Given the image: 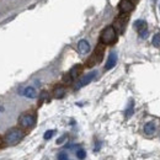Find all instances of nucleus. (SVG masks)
Masks as SVG:
<instances>
[{"instance_id": "1a4fd4ad", "label": "nucleus", "mask_w": 160, "mask_h": 160, "mask_svg": "<svg viewBox=\"0 0 160 160\" xmlns=\"http://www.w3.org/2000/svg\"><path fill=\"white\" fill-rule=\"evenodd\" d=\"M65 94H67V89H65V86H64V85L58 84V85H56V86L53 88L52 95H53V98H54V99H57V100L63 99V98L65 96Z\"/></svg>"}, {"instance_id": "f8f14e48", "label": "nucleus", "mask_w": 160, "mask_h": 160, "mask_svg": "<svg viewBox=\"0 0 160 160\" xmlns=\"http://www.w3.org/2000/svg\"><path fill=\"white\" fill-rule=\"evenodd\" d=\"M78 51L81 54H86L90 52V43L86 40H80L78 42Z\"/></svg>"}, {"instance_id": "6e6552de", "label": "nucleus", "mask_w": 160, "mask_h": 160, "mask_svg": "<svg viewBox=\"0 0 160 160\" xmlns=\"http://www.w3.org/2000/svg\"><path fill=\"white\" fill-rule=\"evenodd\" d=\"M118 9L122 14H129L134 9V2H132L131 0H121Z\"/></svg>"}, {"instance_id": "5701e85b", "label": "nucleus", "mask_w": 160, "mask_h": 160, "mask_svg": "<svg viewBox=\"0 0 160 160\" xmlns=\"http://www.w3.org/2000/svg\"><path fill=\"white\" fill-rule=\"evenodd\" d=\"M64 139H65V137H62V138H59V139L57 140V144H60V143H62Z\"/></svg>"}, {"instance_id": "7ed1b4c3", "label": "nucleus", "mask_w": 160, "mask_h": 160, "mask_svg": "<svg viewBox=\"0 0 160 160\" xmlns=\"http://www.w3.org/2000/svg\"><path fill=\"white\" fill-rule=\"evenodd\" d=\"M117 32L112 26H107L102 30L100 35V42L105 46H112L117 42Z\"/></svg>"}, {"instance_id": "4468645a", "label": "nucleus", "mask_w": 160, "mask_h": 160, "mask_svg": "<svg viewBox=\"0 0 160 160\" xmlns=\"http://www.w3.org/2000/svg\"><path fill=\"white\" fill-rule=\"evenodd\" d=\"M22 95L25 98H27V99H35V98H37V91H36V89L33 86H27L22 91Z\"/></svg>"}, {"instance_id": "412c9836", "label": "nucleus", "mask_w": 160, "mask_h": 160, "mask_svg": "<svg viewBox=\"0 0 160 160\" xmlns=\"http://www.w3.org/2000/svg\"><path fill=\"white\" fill-rule=\"evenodd\" d=\"M57 160H68V155H67V153H64V152L59 153V154L57 155Z\"/></svg>"}, {"instance_id": "f3484780", "label": "nucleus", "mask_w": 160, "mask_h": 160, "mask_svg": "<svg viewBox=\"0 0 160 160\" xmlns=\"http://www.w3.org/2000/svg\"><path fill=\"white\" fill-rule=\"evenodd\" d=\"M75 154H77V157H78L79 160H84L86 158V152H85L84 149H81V148H79V149L75 152Z\"/></svg>"}, {"instance_id": "2eb2a0df", "label": "nucleus", "mask_w": 160, "mask_h": 160, "mask_svg": "<svg viewBox=\"0 0 160 160\" xmlns=\"http://www.w3.org/2000/svg\"><path fill=\"white\" fill-rule=\"evenodd\" d=\"M133 111H134V108H133V101H131L129 105H128V107L126 108V117H127V118L131 117V116L133 115Z\"/></svg>"}, {"instance_id": "4be33fe9", "label": "nucleus", "mask_w": 160, "mask_h": 160, "mask_svg": "<svg viewBox=\"0 0 160 160\" xmlns=\"http://www.w3.org/2000/svg\"><path fill=\"white\" fill-rule=\"evenodd\" d=\"M4 144H5V142H4V138H2L1 136H0V149H1L2 147H4Z\"/></svg>"}, {"instance_id": "423d86ee", "label": "nucleus", "mask_w": 160, "mask_h": 160, "mask_svg": "<svg viewBox=\"0 0 160 160\" xmlns=\"http://www.w3.org/2000/svg\"><path fill=\"white\" fill-rule=\"evenodd\" d=\"M96 72H91V73H89V74H86V75H84L81 79L75 84V86H74V89L75 90H79V89H81L82 86H85V85H88V84H90L92 80H94V78L96 77Z\"/></svg>"}, {"instance_id": "dca6fc26", "label": "nucleus", "mask_w": 160, "mask_h": 160, "mask_svg": "<svg viewBox=\"0 0 160 160\" xmlns=\"http://www.w3.org/2000/svg\"><path fill=\"white\" fill-rule=\"evenodd\" d=\"M152 43H153V46H154V47L159 48L160 47V33H155V35L153 36V41H152Z\"/></svg>"}, {"instance_id": "6ab92c4d", "label": "nucleus", "mask_w": 160, "mask_h": 160, "mask_svg": "<svg viewBox=\"0 0 160 160\" xmlns=\"http://www.w3.org/2000/svg\"><path fill=\"white\" fill-rule=\"evenodd\" d=\"M53 134H54V131H52V129H49V131H47L46 133H44V139L46 140H48V139H51L52 137H53Z\"/></svg>"}, {"instance_id": "ddd939ff", "label": "nucleus", "mask_w": 160, "mask_h": 160, "mask_svg": "<svg viewBox=\"0 0 160 160\" xmlns=\"http://www.w3.org/2000/svg\"><path fill=\"white\" fill-rule=\"evenodd\" d=\"M82 69H84V67H82L81 64H75V65L70 69L69 74H70V77L73 78V80H75L79 78L80 75H81V73H82Z\"/></svg>"}, {"instance_id": "a211bd4d", "label": "nucleus", "mask_w": 160, "mask_h": 160, "mask_svg": "<svg viewBox=\"0 0 160 160\" xmlns=\"http://www.w3.org/2000/svg\"><path fill=\"white\" fill-rule=\"evenodd\" d=\"M63 82H64V84H67V85H70V84L73 82V78L70 77V74H69V73L64 74V77H63Z\"/></svg>"}, {"instance_id": "aec40b11", "label": "nucleus", "mask_w": 160, "mask_h": 160, "mask_svg": "<svg viewBox=\"0 0 160 160\" xmlns=\"http://www.w3.org/2000/svg\"><path fill=\"white\" fill-rule=\"evenodd\" d=\"M47 98H48V92H47V91H42V92H41V96H40V103L44 102V101H47Z\"/></svg>"}, {"instance_id": "f257e3e1", "label": "nucleus", "mask_w": 160, "mask_h": 160, "mask_svg": "<svg viewBox=\"0 0 160 160\" xmlns=\"http://www.w3.org/2000/svg\"><path fill=\"white\" fill-rule=\"evenodd\" d=\"M23 137H25L23 129L15 127V128H10V129L5 133V136H4V142H5V144H8V145H16V144H19L21 140L23 139Z\"/></svg>"}, {"instance_id": "0eeeda50", "label": "nucleus", "mask_w": 160, "mask_h": 160, "mask_svg": "<svg viewBox=\"0 0 160 160\" xmlns=\"http://www.w3.org/2000/svg\"><path fill=\"white\" fill-rule=\"evenodd\" d=\"M134 28L139 33L140 38H147V36H148V26H147V22L145 21L137 20L134 22Z\"/></svg>"}, {"instance_id": "9d476101", "label": "nucleus", "mask_w": 160, "mask_h": 160, "mask_svg": "<svg viewBox=\"0 0 160 160\" xmlns=\"http://www.w3.org/2000/svg\"><path fill=\"white\" fill-rule=\"evenodd\" d=\"M157 129H158V126H157L155 121H150V122L145 123V126H144V133L147 136H149V137L153 136L157 132Z\"/></svg>"}, {"instance_id": "39448f33", "label": "nucleus", "mask_w": 160, "mask_h": 160, "mask_svg": "<svg viewBox=\"0 0 160 160\" xmlns=\"http://www.w3.org/2000/svg\"><path fill=\"white\" fill-rule=\"evenodd\" d=\"M128 20H129L128 14H122V12H121L120 15L115 19L113 23H112V27L116 30L117 33H123L124 30H126V26H127V23H128Z\"/></svg>"}, {"instance_id": "b1692460", "label": "nucleus", "mask_w": 160, "mask_h": 160, "mask_svg": "<svg viewBox=\"0 0 160 160\" xmlns=\"http://www.w3.org/2000/svg\"><path fill=\"white\" fill-rule=\"evenodd\" d=\"M131 1H132V2H136V1H138V0H131Z\"/></svg>"}, {"instance_id": "20e7f679", "label": "nucleus", "mask_w": 160, "mask_h": 160, "mask_svg": "<svg viewBox=\"0 0 160 160\" xmlns=\"http://www.w3.org/2000/svg\"><path fill=\"white\" fill-rule=\"evenodd\" d=\"M19 124L22 129H31L36 124L35 112H25L19 117Z\"/></svg>"}, {"instance_id": "9b49d317", "label": "nucleus", "mask_w": 160, "mask_h": 160, "mask_svg": "<svg viewBox=\"0 0 160 160\" xmlns=\"http://www.w3.org/2000/svg\"><path fill=\"white\" fill-rule=\"evenodd\" d=\"M116 63H117V54H116L115 52H111L110 56H108V58H107L106 64H105V70L112 69V68L116 65Z\"/></svg>"}, {"instance_id": "f03ea898", "label": "nucleus", "mask_w": 160, "mask_h": 160, "mask_svg": "<svg viewBox=\"0 0 160 160\" xmlns=\"http://www.w3.org/2000/svg\"><path fill=\"white\" fill-rule=\"evenodd\" d=\"M103 54H105V44L99 43L94 51V53L88 58L86 63H85V67L86 68H92L95 65H98L99 63H101V60L103 58Z\"/></svg>"}]
</instances>
